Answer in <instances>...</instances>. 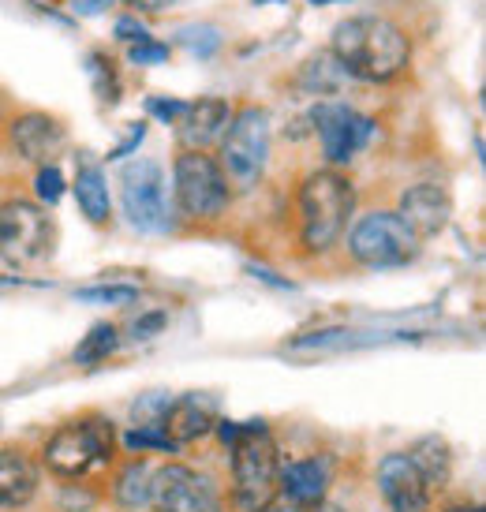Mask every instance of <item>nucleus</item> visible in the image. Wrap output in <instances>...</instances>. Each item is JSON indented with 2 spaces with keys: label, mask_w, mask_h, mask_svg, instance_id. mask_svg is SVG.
<instances>
[{
  "label": "nucleus",
  "mask_w": 486,
  "mask_h": 512,
  "mask_svg": "<svg viewBox=\"0 0 486 512\" xmlns=\"http://www.w3.org/2000/svg\"><path fill=\"white\" fill-rule=\"evenodd\" d=\"M329 57L341 64L348 79L374 86L397 83L412 68V34L393 15H348L333 27Z\"/></svg>",
  "instance_id": "1"
},
{
  "label": "nucleus",
  "mask_w": 486,
  "mask_h": 512,
  "mask_svg": "<svg viewBox=\"0 0 486 512\" xmlns=\"http://www.w3.org/2000/svg\"><path fill=\"white\" fill-rule=\"evenodd\" d=\"M232 453V505L240 512H266L281 498V449L262 419L217 423Z\"/></svg>",
  "instance_id": "2"
},
{
  "label": "nucleus",
  "mask_w": 486,
  "mask_h": 512,
  "mask_svg": "<svg viewBox=\"0 0 486 512\" xmlns=\"http://www.w3.org/2000/svg\"><path fill=\"white\" fill-rule=\"evenodd\" d=\"M296 206H300L303 251L326 255L341 243L348 217L356 210V187L341 169H315L303 176Z\"/></svg>",
  "instance_id": "3"
},
{
  "label": "nucleus",
  "mask_w": 486,
  "mask_h": 512,
  "mask_svg": "<svg viewBox=\"0 0 486 512\" xmlns=\"http://www.w3.org/2000/svg\"><path fill=\"white\" fill-rule=\"evenodd\" d=\"M273 128L270 113L262 105H240L232 109V124L225 139L217 143V165L225 172L232 191H251L262 180V172L270 165Z\"/></svg>",
  "instance_id": "4"
},
{
  "label": "nucleus",
  "mask_w": 486,
  "mask_h": 512,
  "mask_svg": "<svg viewBox=\"0 0 486 512\" xmlns=\"http://www.w3.org/2000/svg\"><path fill=\"white\" fill-rule=\"evenodd\" d=\"M116 449V430L101 415H86L75 423H64L49 434L42 449V464L57 479H83L94 468L109 464Z\"/></svg>",
  "instance_id": "5"
},
{
  "label": "nucleus",
  "mask_w": 486,
  "mask_h": 512,
  "mask_svg": "<svg viewBox=\"0 0 486 512\" xmlns=\"http://www.w3.org/2000/svg\"><path fill=\"white\" fill-rule=\"evenodd\" d=\"M172 199L187 221H199V225L221 221L229 214L232 187L217 165V157L199 154V150H180L172 161Z\"/></svg>",
  "instance_id": "6"
},
{
  "label": "nucleus",
  "mask_w": 486,
  "mask_h": 512,
  "mask_svg": "<svg viewBox=\"0 0 486 512\" xmlns=\"http://www.w3.org/2000/svg\"><path fill=\"white\" fill-rule=\"evenodd\" d=\"M57 251V221L34 199L0 202V258L12 270L42 266Z\"/></svg>",
  "instance_id": "7"
},
{
  "label": "nucleus",
  "mask_w": 486,
  "mask_h": 512,
  "mask_svg": "<svg viewBox=\"0 0 486 512\" xmlns=\"http://www.w3.org/2000/svg\"><path fill=\"white\" fill-rule=\"evenodd\" d=\"M423 251V240L404 225L397 210H371L348 232V255L356 266L367 270H397L415 262Z\"/></svg>",
  "instance_id": "8"
},
{
  "label": "nucleus",
  "mask_w": 486,
  "mask_h": 512,
  "mask_svg": "<svg viewBox=\"0 0 486 512\" xmlns=\"http://www.w3.org/2000/svg\"><path fill=\"white\" fill-rule=\"evenodd\" d=\"M120 206L128 214L131 228L161 236L172 228V206L165 191V169L150 157L128 161L120 169Z\"/></svg>",
  "instance_id": "9"
},
{
  "label": "nucleus",
  "mask_w": 486,
  "mask_h": 512,
  "mask_svg": "<svg viewBox=\"0 0 486 512\" xmlns=\"http://www.w3.org/2000/svg\"><path fill=\"white\" fill-rule=\"evenodd\" d=\"M315 135L318 146H322V157H326V169H341V165H352L356 154L374 139V124L367 113H359L356 105L348 101H322L315 113Z\"/></svg>",
  "instance_id": "10"
},
{
  "label": "nucleus",
  "mask_w": 486,
  "mask_h": 512,
  "mask_svg": "<svg viewBox=\"0 0 486 512\" xmlns=\"http://www.w3.org/2000/svg\"><path fill=\"white\" fill-rule=\"evenodd\" d=\"M150 505H154V512H225V501H221L214 479L187 468V464H165L154 471Z\"/></svg>",
  "instance_id": "11"
},
{
  "label": "nucleus",
  "mask_w": 486,
  "mask_h": 512,
  "mask_svg": "<svg viewBox=\"0 0 486 512\" xmlns=\"http://www.w3.org/2000/svg\"><path fill=\"white\" fill-rule=\"evenodd\" d=\"M4 135H8V150L23 161H34L38 169L57 165V157L68 150V128L42 109H27V113L12 116L4 124Z\"/></svg>",
  "instance_id": "12"
},
{
  "label": "nucleus",
  "mask_w": 486,
  "mask_h": 512,
  "mask_svg": "<svg viewBox=\"0 0 486 512\" xmlns=\"http://www.w3.org/2000/svg\"><path fill=\"white\" fill-rule=\"evenodd\" d=\"M378 494L389 512H430L434 490L419 475L408 453H389L378 464Z\"/></svg>",
  "instance_id": "13"
},
{
  "label": "nucleus",
  "mask_w": 486,
  "mask_h": 512,
  "mask_svg": "<svg viewBox=\"0 0 486 512\" xmlns=\"http://www.w3.org/2000/svg\"><path fill=\"white\" fill-rule=\"evenodd\" d=\"M232 124V105L225 98H195L176 120V143L180 150H199L210 154Z\"/></svg>",
  "instance_id": "14"
},
{
  "label": "nucleus",
  "mask_w": 486,
  "mask_h": 512,
  "mask_svg": "<svg viewBox=\"0 0 486 512\" xmlns=\"http://www.w3.org/2000/svg\"><path fill=\"white\" fill-rule=\"evenodd\" d=\"M397 217L412 228L419 240H430V236H442L449 217H453V199L442 184H415L408 187L397 202Z\"/></svg>",
  "instance_id": "15"
},
{
  "label": "nucleus",
  "mask_w": 486,
  "mask_h": 512,
  "mask_svg": "<svg viewBox=\"0 0 486 512\" xmlns=\"http://www.w3.org/2000/svg\"><path fill=\"white\" fill-rule=\"evenodd\" d=\"M329 483H333V460L329 456H303V460L281 464V494L288 498V505L315 509L326 501Z\"/></svg>",
  "instance_id": "16"
},
{
  "label": "nucleus",
  "mask_w": 486,
  "mask_h": 512,
  "mask_svg": "<svg viewBox=\"0 0 486 512\" xmlns=\"http://www.w3.org/2000/svg\"><path fill=\"white\" fill-rule=\"evenodd\" d=\"M75 202H79V214L90 221V225L105 228L113 221V195H109V176L101 169V161L94 154L79 150L75 154Z\"/></svg>",
  "instance_id": "17"
},
{
  "label": "nucleus",
  "mask_w": 486,
  "mask_h": 512,
  "mask_svg": "<svg viewBox=\"0 0 486 512\" xmlns=\"http://www.w3.org/2000/svg\"><path fill=\"white\" fill-rule=\"evenodd\" d=\"M217 423L221 419H217L214 397H206V393H184V397L169 400V412H165L161 430L169 434L172 445H187V441L206 438Z\"/></svg>",
  "instance_id": "18"
},
{
  "label": "nucleus",
  "mask_w": 486,
  "mask_h": 512,
  "mask_svg": "<svg viewBox=\"0 0 486 512\" xmlns=\"http://www.w3.org/2000/svg\"><path fill=\"white\" fill-rule=\"evenodd\" d=\"M42 471L23 449H0V509H23L34 501Z\"/></svg>",
  "instance_id": "19"
},
{
  "label": "nucleus",
  "mask_w": 486,
  "mask_h": 512,
  "mask_svg": "<svg viewBox=\"0 0 486 512\" xmlns=\"http://www.w3.org/2000/svg\"><path fill=\"white\" fill-rule=\"evenodd\" d=\"M408 456H412V464L419 468V475L430 483V490H438V486L449 483V475H453V453H449V445H445L438 434L419 438Z\"/></svg>",
  "instance_id": "20"
},
{
  "label": "nucleus",
  "mask_w": 486,
  "mask_h": 512,
  "mask_svg": "<svg viewBox=\"0 0 486 512\" xmlns=\"http://www.w3.org/2000/svg\"><path fill=\"white\" fill-rule=\"evenodd\" d=\"M344 79H348V75L341 72V64L329 57V53H318V57H311L300 68L296 86H300L303 94H322V98H329V94L341 90Z\"/></svg>",
  "instance_id": "21"
},
{
  "label": "nucleus",
  "mask_w": 486,
  "mask_h": 512,
  "mask_svg": "<svg viewBox=\"0 0 486 512\" xmlns=\"http://www.w3.org/2000/svg\"><path fill=\"white\" fill-rule=\"evenodd\" d=\"M150 479H154V471L146 468L143 460H131L128 468H120V475H116L113 498L124 509H143V505H150Z\"/></svg>",
  "instance_id": "22"
},
{
  "label": "nucleus",
  "mask_w": 486,
  "mask_h": 512,
  "mask_svg": "<svg viewBox=\"0 0 486 512\" xmlns=\"http://www.w3.org/2000/svg\"><path fill=\"white\" fill-rule=\"evenodd\" d=\"M116 348H120V329L113 322H98V326H90V333H86L83 341L75 344L72 359L79 367H98V363H105V359L113 356Z\"/></svg>",
  "instance_id": "23"
},
{
  "label": "nucleus",
  "mask_w": 486,
  "mask_h": 512,
  "mask_svg": "<svg viewBox=\"0 0 486 512\" xmlns=\"http://www.w3.org/2000/svg\"><path fill=\"white\" fill-rule=\"evenodd\" d=\"M86 75H90L101 105H116L120 101V72H116V60L105 49H90L86 53Z\"/></svg>",
  "instance_id": "24"
},
{
  "label": "nucleus",
  "mask_w": 486,
  "mask_h": 512,
  "mask_svg": "<svg viewBox=\"0 0 486 512\" xmlns=\"http://www.w3.org/2000/svg\"><path fill=\"white\" fill-rule=\"evenodd\" d=\"M124 445H128L131 453H176L180 445H172L169 434L158 427H131L124 434Z\"/></svg>",
  "instance_id": "25"
},
{
  "label": "nucleus",
  "mask_w": 486,
  "mask_h": 512,
  "mask_svg": "<svg viewBox=\"0 0 486 512\" xmlns=\"http://www.w3.org/2000/svg\"><path fill=\"white\" fill-rule=\"evenodd\" d=\"M169 393H146L143 400H135L131 408V427H158L165 423V412H169Z\"/></svg>",
  "instance_id": "26"
},
{
  "label": "nucleus",
  "mask_w": 486,
  "mask_h": 512,
  "mask_svg": "<svg viewBox=\"0 0 486 512\" xmlns=\"http://www.w3.org/2000/svg\"><path fill=\"white\" fill-rule=\"evenodd\" d=\"M75 299H83V303H109V307H124V303H135V299H139V288L135 285H90V288H79Z\"/></svg>",
  "instance_id": "27"
},
{
  "label": "nucleus",
  "mask_w": 486,
  "mask_h": 512,
  "mask_svg": "<svg viewBox=\"0 0 486 512\" xmlns=\"http://www.w3.org/2000/svg\"><path fill=\"white\" fill-rule=\"evenodd\" d=\"M34 195H38V206H57L64 199V176H60L57 165H42L38 176H34Z\"/></svg>",
  "instance_id": "28"
},
{
  "label": "nucleus",
  "mask_w": 486,
  "mask_h": 512,
  "mask_svg": "<svg viewBox=\"0 0 486 512\" xmlns=\"http://www.w3.org/2000/svg\"><path fill=\"white\" fill-rule=\"evenodd\" d=\"M180 42L195 53V57H210L217 45H221V34L214 27H187L180 30Z\"/></svg>",
  "instance_id": "29"
},
{
  "label": "nucleus",
  "mask_w": 486,
  "mask_h": 512,
  "mask_svg": "<svg viewBox=\"0 0 486 512\" xmlns=\"http://www.w3.org/2000/svg\"><path fill=\"white\" fill-rule=\"evenodd\" d=\"M128 60H131V64H139V68H154V64H165V60H169V45L154 42V38H146V42H135V45H128Z\"/></svg>",
  "instance_id": "30"
},
{
  "label": "nucleus",
  "mask_w": 486,
  "mask_h": 512,
  "mask_svg": "<svg viewBox=\"0 0 486 512\" xmlns=\"http://www.w3.org/2000/svg\"><path fill=\"white\" fill-rule=\"evenodd\" d=\"M116 38L124 45H135V42H146L150 30H146V23L139 15H120V19H116Z\"/></svg>",
  "instance_id": "31"
},
{
  "label": "nucleus",
  "mask_w": 486,
  "mask_h": 512,
  "mask_svg": "<svg viewBox=\"0 0 486 512\" xmlns=\"http://www.w3.org/2000/svg\"><path fill=\"white\" fill-rule=\"evenodd\" d=\"M146 109H150V113L154 116H161V120H165V124H176V120H180V113H184L187 109V101H165V98H150L146 101Z\"/></svg>",
  "instance_id": "32"
},
{
  "label": "nucleus",
  "mask_w": 486,
  "mask_h": 512,
  "mask_svg": "<svg viewBox=\"0 0 486 512\" xmlns=\"http://www.w3.org/2000/svg\"><path fill=\"white\" fill-rule=\"evenodd\" d=\"M165 326V314L161 311H150V314H143V318H139V322H135V333H131V337H139V341H150V337H158V329Z\"/></svg>",
  "instance_id": "33"
},
{
  "label": "nucleus",
  "mask_w": 486,
  "mask_h": 512,
  "mask_svg": "<svg viewBox=\"0 0 486 512\" xmlns=\"http://www.w3.org/2000/svg\"><path fill=\"white\" fill-rule=\"evenodd\" d=\"M68 4H72L75 15H83V19H94V15H105V12H109L116 0H68Z\"/></svg>",
  "instance_id": "34"
},
{
  "label": "nucleus",
  "mask_w": 486,
  "mask_h": 512,
  "mask_svg": "<svg viewBox=\"0 0 486 512\" xmlns=\"http://www.w3.org/2000/svg\"><path fill=\"white\" fill-rule=\"evenodd\" d=\"M143 135H146V124H135V128H131L128 139H124V143L116 146V150H113V154H109V157H124V154H128V150H131V146H139V143H143Z\"/></svg>",
  "instance_id": "35"
},
{
  "label": "nucleus",
  "mask_w": 486,
  "mask_h": 512,
  "mask_svg": "<svg viewBox=\"0 0 486 512\" xmlns=\"http://www.w3.org/2000/svg\"><path fill=\"white\" fill-rule=\"evenodd\" d=\"M266 512H307V509H300V505H277V501H273Z\"/></svg>",
  "instance_id": "36"
},
{
  "label": "nucleus",
  "mask_w": 486,
  "mask_h": 512,
  "mask_svg": "<svg viewBox=\"0 0 486 512\" xmlns=\"http://www.w3.org/2000/svg\"><path fill=\"white\" fill-rule=\"evenodd\" d=\"M445 512H483L479 505H449Z\"/></svg>",
  "instance_id": "37"
},
{
  "label": "nucleus",
  "mask_w": 486,
  "mask_h": 512,
  "mask_svg": "<svg viewBox=\"0 0 486 512\" xmlns=\"http://www.w3.org/2000/svg\"><path fill=\"white\" fill-rule=\"evenodd\" d=\"M307 512H344V509H337V505H329V501H322V505H315V509H307Z\"/></svg>",
  "instance_id": "38"
},
{
  "label": "nucleus",
  "mask_w": 486,
  "mask_h": 512,
  "mask_svg": "<svg viewBox=\"0 0 486 512\" xmlns=\"http://www.w3.org/2000/svg\"><path fill=\"white\" fill-rule=\"evenodd\" d=\"M4 124H8V116H4V101H0V131H4Z\"/></svg>",
  "instance_id": "39"
},
{
  "label": "nucleus",
  "mask_w": 486,
  "mask_h": 512,
  "mask_svg": "<svg viewBox=\"0 0 486 512\" xmlns=\"http://www.w3.org/2000/svg\"><path fill=\"white\" fill-rule=\"evenodd\" d=\"M311 4H333V0H311Z\"/></svg>",
  "instance_id": "40"
}]
</instances>
